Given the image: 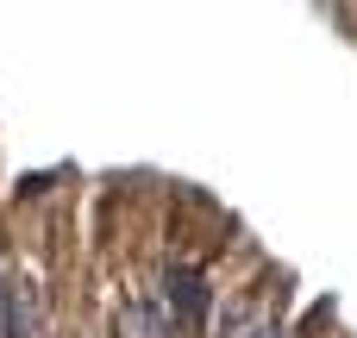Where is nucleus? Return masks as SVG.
Segmentation results:
<instances>
[{"label": "nucleus", "mask_w": 357, "mask_h": 338, "mask_svg": "<svg viewBox=\"0 0 357 338\" xmlns=\"http://www.w3.org/2000/svg\"><path fill=\"white\" fill-rule=\"evenodd\" d=\"M169 307H182V320H201L207 314V282L195 270H169Z\"/></svg>", "instance_id": "nucleus-1"}, {"label": "nucleus", "mask_w": 357, "mask_h": 338, "mask_svg": "<svg viewBox=\"0 0 357 338\" xmlns=\"http://www.w3.org/2000/svg\"><path fill=\"white\" fill-rule=\"evenodd\" d=\"M0 338H13V282L0 276Z\"/></svg>", "instance_id": "nucleus-2"}]
</instances>
